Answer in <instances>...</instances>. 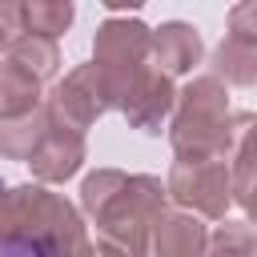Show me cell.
Masks as SVG:
<instances>
[{"label":"cell","instance_id":"obj_1","mask_svg":"<svg viewBox=\"0 0 257 257\" xmlns=\"http://www.w3.org/2000/svg\"><path fill=\"white\" fill-rule=\"evenodd\" d=\"M0 257H48V249L28 237H0Z\"/></svg>","mask_w":257,"mask_h":257}]
</instances>
